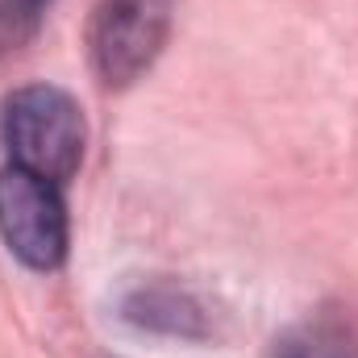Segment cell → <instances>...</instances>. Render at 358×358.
<instances>
[{
    "label": "cell",
    "instance_id": "cell-1",
    "mask_svg": "<svg viewBox=\"0 0 358 358\" xmlns=\"http://www.w3.org/2000/svg\"><path fill=\"white\" fill-rule=\"evenodd\" d=\"M0 138L13 159L8 167L63 183L84 159V113L63 88L29 84L4 100Z\"/></svg>",
    "mask_w": 358,
    "mask_h": 358
},
{
    "label": "cell",
    "instance_id": "cell-2",
    "mask_svg": "<svg viewBox=\"0 0 358 358\" xmlns=\"http://www.w3.org/2000/svg\"><path fill=\"white\" fill-rule=\"evenodd\" d=\"M176 21V0H100L88 25V55L100 84L125 88L159 59Z\"/></svg>",
    "mask_w": 358,
    "mask_h": 358
},
{
    "label": "cell",
    "instance_id": "cell-3",
    "mask_svg": "<svg viewBox=\"0 0 358 358\" xmlns=\"http://www.w3.org/2000/svg\"><path fill=\"white\" fill-rule=\"evenodd\" d=\"M0 238L34 271H55L67 259V204L59 183L21 167L0 171Z\"/></svg>",
    "mask_w": 358,
    "mask_h": 358
},
{
    "label": "cell",
    "instance_id": "cell-4",
    "mask_svg": "<svg viewBox=\"0 0 358 358\" xmlns=\"http://www.w3.org/2000/svg\"><path fill=\"white\" fill-rule=\"evenodd\" d=\"M125 321L146 329V334H163V338H208V313L204 304L179 287V283H142L125 296L121 304Z\"/></svg>",
    "mask_w": 358,
    "mask_h": 358
},
{
    "label": "cell",
    "instance_id": "cell-5",
    "mask_svg": "<svg viewBox=\"0 0 358 358\" xmlns=\"http://www.w3.org/2000/svg\"><path fill=\"white\" fill-rule=\"evenodd\" d=\"M271 358H358V321L342 308H321L283 329Z\"/></svg>",
    "mask_w": 358,
    "mask_h": 358
},
{
    "label": "cell",
    "instance_id": "cell-6",
    "mask_svg": "<svg viewBox=\"0 0 358 358\" xmlns=\"http://www.w3.org/2000/svg\"><path fill=\"white\" fill-rule=\"evenodd\" d=\"M42 4L46 0H0V55L21 50L38 34Z\"/></svg>",
    "mask_w": 358,
    "mask_h": 358
}]
</instances>
